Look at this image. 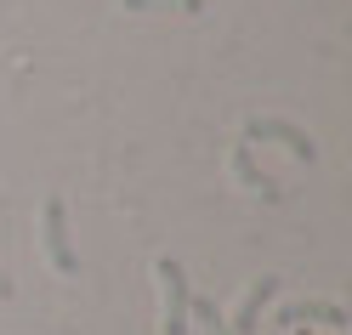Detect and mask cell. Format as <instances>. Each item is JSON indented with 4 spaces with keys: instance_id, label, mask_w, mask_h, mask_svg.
<instances>
[{
    "instance_id": "9",
    "label": "cell",
    "mask_w": 352,
    "mask_h": 335,
    "mask_svg": "<svg viewBox=\"0 0 352 335\" xmlns=\"http://www.w3.org/2000/svg\"><path fill=\"white\" fill-rule=\"evenodd\" d=\"M267 335H284V329H278V324H273V329H267Z\"/></svg>"
},
{
    "instance_id": "8",
    "label": "cell",
    "mask_w": 352,
    "mask_h": 335,
    "mask_svg": "<svg viewBox=\"0 0 352 335\" xmlns=\"http://www.w3.org/2000/svg\"><path fill=\"white\" fill-rule=\"evenodd\" d=\"M6 290H12V284H6V273H0V296H6Z\"/></svg>"
},
{
    "instance_id": "7",
    "label": "cell",
    "mask_w": 352,
    "mask_h": 335,
    "mask_svg": "<svg viewBox=\"0 0 352 335\" xmlns=\"http://www.w3.org/2000/svg\"><path fill=\"white\" fill-rule=\"evenodd\" d=\"M188 318H199V324H205V335H228V318H222V312H216L210 301H193V307H188Z\"/></svg>"
},
{
    "instance_id": "6",
    "label": "cell",
    "mask_w": 352,
    "mask_h": 335,
    "mask_svg": "<svg viewBox=\"0 0 352 335\" xmlns=\"http://www.w3.org/2000/svg\"><path fill=\"white\" fill-rule=\"evenodd\" d=\"M233 176H239V182H245V188H256V193L278 199V182H273V176H261V171H256V160H250V148H245V142L233 148Z\"/></svg>"
},
{
    "instance_id": "5",
    "label": "cell",
    "mask_w": 352,
    "mask_h": 335,
    "mask_svg": "<svg viewBox=\"0 0 352 335\" xmlns=\"http://www.w3.org/2000/svg\"><path fill=\"white\" fill-rule=\"evenodd\" d=\"M273 324H278V329H290V324H324V329L341 335V329H346V312H341L336 301H290Z\"/></svg>"
},
{
    "instance_id": "1",
    "label": "cell",
    "mask_w": 352,
    "mask_h": 335,
    "mask_svg": "<svg viewBox=\"0 0 352 335\" xmlns=\"http://www.w3.org/2000/svg\"><path fill=\"white\" fill-rule=\"evenodd\" d=\"M153 279H160V335H188V329H193V318H188L193 290H188L182 261L160 256V261H153Z\"/></svg>"
},
{
    "instance_id": "2",
    "label": "cell",
    "mask_w": 352,
    "mask_h": 335,
    "mask_svg": "<svg viewBox=\"0 0 352 335\" xmlns=\"http://www.w3.org/2000/svg\"><path fill=\"white\" fill-rule=\"evenodd\" d=\"M40 239H46V256L57 273H80V250L69 244V216H63V199L40 205Z\"/></svg>"
},
{
    "instance_id": "4",
    "label": "cell",
    "mask_w": 352,
    "mask_h": 335,
    "mask_svg": "<svg viewBox=\"0 0 352 335\" xmlns=\"http://www.w3.org/2000/svg\"><path fill=\"white\" fill-rule=\"evenodd\" d=\"M273 296H278V279H256L245 296H239L233 318H228V335H256V329H261V307H267Z\"/></svg>"
},
{
    "instance_id": "3",
    "label": "cell",
    "mask_w": 352,
    "mask_h": 335,
    "mask_svg": "<svg viewBox=\"0 0 352 335\" xmlns=\"http://www.w3.org/2000/svg\"><path fill=\"white\" fill-rule=\"evenodd\" d=\"M245 137H250V142H284V148H290L296 160H307V165L318 160L313 137H307L301 125H290V120H273V114H267V120H261V114H256V120H245Z\"/></svg>"
}]
</instances>
